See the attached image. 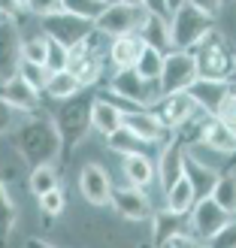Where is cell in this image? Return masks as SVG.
I'll use <instances>...</instances> for the list:
<instances>
[{
    "label": "cell",
    "mask_w": 236,
    "mask_h": 248,
    "mask_svg": "<svg viewBox=\"0 0 236 248\" xmlns=\"http://www.w3.org/2000/svg\"><path fill=\"white\" fill-rule=\"evenodd\" d=\"M28 188H31L36 197H43L46 191L61 188V170H55L52 164H46V167H33V170H31V179H28Z\"/></svg>",
    "instance_id": "4dcf8cb0"
},
{
    "label": "cell",
    "mask_w": 236,
    "mask_h": 248,
    "mask_svg": "<svg viewBox=\"0 0 236 248\" xmlns=\"http://www.w3.org/2000/svg\"><path fill=\"white\" fill-rule=\"evenodd\" d=\"M230 82H236V58H233V76H230Z\"/></svg>",
    "instance_id": "f907efd6"
},
{
    "label": "cell",
    "mask_w": 236,
    "mask_h": 248,
    "mask_svg": "<svg viewBox=\"0 0 236 248\" xmlns=\"http://www.w3.org/2000/svg\"><path fill=\"white\" fill-rule=\"evenodd\" d=\"M21 9V0H0V18H16Z\"/></svg>",
    "instance_id": "f6af8a7d"
},
{
    "label": "cell",
    "mask_w": 236,
    "mask_h": 248,
    "mask_svg": "<svg viewBox=\"0 0 236 248\" xmlns=\"http://www.w3.org/2000/svg\"><path fill=\"white\" fill-rule=\"evenodd\" d=\"M140 6L152 16H167L170 18V9H167V0H140Z\"/></svg>",
    "instance_id": "ee69618b"
},
{
    "label": "cell",
    "mask_w": 236,
    "mask_h": 248,
    "mask_svg": "<svg viewBox=\"0 0 236 248\" xmlns=\"http://www.w3.org/2000/svg\"><path fill=\"white\" fill-rule=\"evenodd\" d=\"M46 33L43 36H21V58L31 64H43L46 67Z\"/></svg>",
    "instance_id": "e575fe53"
},
{
    "label": "cell",
    "mask_w": 236,
    "mask_h": 248,
    "mask_svg": "<svg viewBox=\"0 0 236 248\" xmlns=\"http://www.w3.org/2000/svg\"><path fill=\"white\" fill-rule=\"evenodd\" d=\"M227 91H230V82H215V79H194L188 85V97L197 103V109H203L206 115L215 112Z\"/></svg>",
    "instance_id": "e0dca14e"
},
{
    "label": "cell",
    "mask_w": 236,
    "mask_h": 248,
    "mask_svg": "<svg viewBox=\"0 0 236 248\" xmlns=\"http://www.w3.org/2000/svg\"><path fill=\"white\" fill-rule=\"evenodd\" d=\"M12 142H16L18 155L24 157V164L31 170L46 167V164H52V160L61 157V136L55 130L52 118L24 121L21 127H16V133H12Z\"/></svg>",
    "instance_id": "6da1fadb"
},
{
    "label": "cell",
    "mask_w": 236,
    "mask_h": 248,
    "mask_svg": "<svg viewBox=\"0 0 236 248\" xmlns=\"http://www.w3.org/2000/svg\"><path fill=\"white\" fill-rule=\"evenodd\" d=\"M103 0H61V9H67V12H73V16H79V18H88V21H94L97 16L103 12Z\"/></svg>",
    "instance_id": "d6a6232c"
},
{
    "label": "cell",
    "mask_w": 236,
    "mask_h": 248,
    "mask_svg": "<svg viewBox=\"0 0 236 248\" xmlns=\"http://www.w3.org/2000/svg\"><path fill=\"white\" fill-rule=\"evenodd\" d=\"M106 145L109 148H112V152L115 155H133V152H142V148L148 145V142H142L140 140V136H136L133 130H127V127H124V124H121V127L118 130H112V133H109L106 136Z\"/></svg>",
    "instance_id": "f546056e"
},
{
    "label": "cell",
    "mask_w": 236,
    "mask_h": 248,
    "mask_svg": "<svg viewBox=\"0 0 236 248\" xmlns=\"http://www.w3.org/2000/svg\"><path fill=\"white\" fill-rule=\"evenodd\" d=\"M21 6H24V0H21Z\"/></svg>",
    "instance_id": "db71d44e"
},
{
    "label": "cell",
    "mask_w": 236,
    "mask_h": 248,
    "mask_svg": "<svg viewBox=\"0 0 236 248\" xmlns=\"http://www.w3.org/2000/svg\"><path fill=\"white\" fill-rule=\"evenodd\" d=\"M194 79H197V67H194L191 52H185V48H173V52L164 55V67H160V76H157V91L160 94L188 91V85Z\"/></svg>",
    "instance_id": "8992f818"
},
{
    "label": "cell",
    "mask_w": 236,
    "mask_h": 248,
    "mask_svg": "<svg viewBox=\"0 0 236 248\" xmlns=\"http://www.w3.org/2000/svg\"><path fill=\"white\" fill-rule=\"evenodd\" d=\"M121 124H124L127 130H133L142 142H157V140H164V136H167V130L160 127V124L155 121V115H152V112H145V109H133V112H124Z\"/></svg>",
    "instance_id": "7402d4cb"
},
{
    "label": "cell",
    "mask_w": 236,
    "mask_h": 248,
    "mask_svg": "<svg viewBox=\"0 0 236 248\" xmlns=\"http://www.w3.org/2000/svg\"><path fill=\"white\" fill-rule=\"evenodd\" d=\"M109 203H112V209L124 221H148L152 218V203H148V197L142 194V188H133V185L112 188Z\"/></svg>",
    "instance_id": "7c38bea8"
},
{
    "label": "cell",
    "mask_w": 236,
    "mask_h": 248,
    "mask_svg": "<svg viewBox=\"0 0 236 248\" xmlns=\"http://www.w3.org/2000/svg\"><path fill=\"white\" fill-rule=\"evenodd\" d=\"M227 157H230L227 160V172H230V170H236V148H233V155H227Z\"/></svg>",
    "instance_id": "7dc6e473"
},
{
    "label": "cell",
    "mask_w": 236,
    "mask_h": 248,
    "mask_svg": "<svg viewBox=\"0 0 236 248\" xmlns=\"http://www.w3.org/2000/svg\"><path fill=\"white\" fill-rule=\"evenodd\" d=\"M24 248H55V245H48L46 239H28V245Z\"/></svg>",
    "instance_id": "bcb514c9"
},
{
    "label": "cell",
    "mask_w": 236,
    "mask_h": 248,
    "mask_svg": "<svg viewBox=\"0 0 236 248\" xmlns=\"http://www.w3.org/2000/svg\"><path fill=\"white\" fill-rule=\"evenodd\" d=\"M164 194H167V209H173V212H179V215H188L191 206H194V200H197L194 191H191V185L185 182V176L179 182H173Z\"/></svg>",
    "instance_id": "f1b7e54d"
},
{
    "label": "cell",
    "mask_w": 236,
    "mask_h": 248,
    "mask_svg": "<svg viewBox=\"0 0 236 248\" xmlns=\"http://www.w3.org/2000/svg\"><path fill=\"white\" fill-rule=\"evenodd\" d=\"M148 112H152L155 121L170 133V130H176L185 118H191V115L197 112V103L188 97V91H179V94H160L157 100L152 103V109H148Z\"/></svg>",
    "instance_id": "8fae6325"
},
{
    "label": "cell",
    "mask_w": 236,
    "mask_h": 248,
    "mask_svg": "<svg viewBox=\"0 0 236 248\" xmlns=\"http://www.w3.org/2000/svg\"><path fill=\"white\" fill-rule=\"evenodd\" d=\"M233 218H236V215H233Z\"/></svg>",
    "instance_id": "11a10c76"
},
{
    "label": "cell",
    "mask_w": 236,
    "mask_h": 248,
    "mask_svg": "<svg viewBox=\"0 0 236 248\" xmlns=\"http://www.w3.org/2000/svg\"><path fill=\"white\" fill-rule=\"evenodd\" d=\"M91 100L94 97H88V94H76V97H67V100H58L52 121H55V130L61 136V164H67L73 157V152L82 145V140L91 130Z\"/></svg>",
    "instance_id": "7a4b0ae2"
},
{
    "label": "cell",
    "mask_w": 236,
    "mask_h": 248,
    "mask_svg": "<svg viewBox=\"0 0 236 248\" xmlns=\"http://www.w3.org/2000/svg\"><path fill=\"white\" fill-rule=\"evenodd\" d=\"M194 67H197V79H215V82H230L233 76V46L227 43L224 33H218L215 28L209 31L203 40H197L191 48Z\"/></svg>",
    "instance_id": "3957f363"
},
{
    "label": "cell",
    "mask_w": 236,
    "mask_h": 248,
    "mask_svg": "<svg viewBox=\"0 0 236 248\" xmlns=\"http://www.w3.org/2000/svg\"><path fill=\"white\" fill-rule=\"evenodd\" d=\"M185 3H191V6H197V9H203V12H209V16H218L221 6H224V0H185Z\"/></svg>",
    "instance_id": "7bdbcfd3"
},
{
    "label": "cell",
    "mask_w": 236,
    "mask_h": 248,
    "mask_svg": "<svg viewBox=\"0 0 236 248\" xmlns=\"http://www.w3.org/2000/svg\"><path fill=\"white\" fill-rule=\"evenodd\" d=\"M115 3H127V6H140V0H115Z\"/></svg>",
    "instance_id": "681fc988"
},
{
    "label": "cell",
    "mask_w": 236,
    "mask_h": 248,
    "mask_svg": "<svg viewBox=\"0 0 236 248\" xmlns=\"http://www.w3.org/2000/svg\"><path fill=\"white\" fill-rule=\"evenodd\" d=\"M121 172H124V179H127V185H133V188H148L152 179H155V164H152V157H145L142 152H133V155H124Z\"/></svg>",
    "instance_id": "603a6c76"
},
{
    "label": "cell",
    "mask_w": 236,
    "mask_h": 248,
    "mask_svg": "<svg viewBox=\"0 0 236 248\" xmlns=\"http://www.w3.org/2000/svg\"><path fill=\"white\" fill-rule=\"evenodd\" d=\"M200 142L209 145V148H215V152H221V155H233V148H236V133H230L218 118H209Z\"/></svg>",
    "instance_id": "83f0119b"
},
{
    "label": "cell",
    "mask_w": 236,
    "mask_h": 248,
    "mask_svg": "<svg viewBox=\"0 0 236 248\" xmlns=\"http://www.w3.org/2000/svg\"><path fill=\"white\" fill-rule=\"evenodd\" d=\"M121 118H124L121 106H115L109 97H94V100H91V127L97 133L109 136L112 130L121 127Z\"/></svg>",
    "instance_id": "44dd1931"
},
{
    "label": "cell",
    "mask_w": 236,
    "mask_h": 248,
    "mask_svg": "<svg viewBox=\"0 0 236 248\" xmlns=\"http://www.w3.org/2000/svg\"><path fill=\"white\" fill-rule=\"evenodd\" d=\"M21 64V31L16 18L0 21V82L16 76Z\"/></svg>",
    "instance_id": "4fadbf2b"
},
{
    "label": "cell",
    "mask_w": 236,
    "mask_h": 248,
    "mask_svg": "<svg viewBox=\"0 0 236 248\" xmlns=\"http://www.w3.org/2000/svg\"><path fill=\"white\" fill-rule=\"evenodd\" d=\"M145 18L142 6H127V3H106L103 12L94 18V28L106 33V36H124V33H136Z\"/></svg>",
    "instance_id": "9c48e42d"
},
{
    "label": "cell",
    "mask_w": 236,
    "mask_h": 248,
    "mask_svg": "<svg viewBox=\"0 0 236 248\" xmlns=\"http://www.w3.org/2000/svg\"><path fill=\"white\" fill-rule=\"evenodd\" d=\"M212 118H218L230 133H236V91H233V88L224 94V100L218 103V109L212 112Z\"/></svg>",
    "instance_id": "8d00e7d4"
},
{
    "label": "cell",
    "mask_w": 236,
    "mask_h": 248,
    "mask_svg": "<svg viewBox=\"0 0 236 248\" xmlns=\"http://www.w3.org/2000/svg\"><path fill=\"white\" fill-rule=\"evenodd\" d=\"M209 248H236V218H230L227 224L209 239Z\"/></svg>",
    "instance_id": "f35d334b"
},
{
    "label": "cell",
    "mask_w": 236,
    "mask_h": 248,
    "mask_svg": "<svg viewBox=\"0 0 236 248\" xmlns=\"http://www.w3.org/2000/svg\"><path fill=\"white\" fill-rule=\"evenodd\" d=\"M0 97H3L16 112H36V109H40V91H33L18 73L0 82Z\"/></svg>",
    "instance_id": "9a60e30c"
},
{
    "label": "cell",
    "mask_w": 236,
    "mask_h": 248,
    "mask_svg": "<svg viewBox=\"0 0 236 248\" xmlns=\"http://www.w3.org/2000/svg\"><path fill=\"white\" fill-rule=\"evenodd\" d=\"M24 6H28L33 16H52V12L61 9V0H24Z\"/></svg>",
    "instance_id": "ab89813d"
},
{
    "label": "cell",
    "mask_w": 236,
    "mask_h": 248,
    "mask_svg": "<svg viewBox=\"0 0 236 248\" xmlns=\"http://www.w3.org/2000/svg\"><path fill=\"white\" fill-rule=\"evenodd\" d=\"M142 40H140V33H124V36H112V46H109V61L124 70V67H133L136 64V58H140L142 52Z\"/></svg>",
    "instance_id": "cb8c5ba5"
},
{
    "label": "cell",
    "mask_w": 236,
    "mask_h": 248,
    "mask_svg": "<svg viewBox=\"0 0 236 248\" xmlns=\"http://www.w3.org/2000/svg\"><path fill=\"white\" fill-rule=\"evenodd\" d=\"M79 91H82V85H79V79L73 76L70 70H55V73H48L46 88H43V94H48L52 100H67V97H76Z\"/></svg>",
    "instance_id": "d4e9b609"
},
{
    "label": "cell",
    "mask_w": 236,
    "mask_h": 248,
    "mask_svg": "<svg viewBox=\"0 0 236 248\" xmlns=\"http://www.w3.org/2000/svg\"><path fill=\"white\" fill-rule=\"evenodd\" d=\"M18 76L28 82L33 91H40V94H43L46 79H48V70H46L43 64H31V61H24V58H21V64H18Z\"/></svg>",
    "instance_id": "836d02e7"
},
{
    "label": "cell",
    "mask_w": 236,
    "mask_h": 248,
    "mask_svg": "<svg viewBox=\"0 0 236 248\" xmlns=\"http://www.w3.org/2000/svg\"><path fill=\"white\" fill-rule=\"evenodd\" d=\"M170 242H173V248H209V242H203V239L191 236V233H182V236H173Z\"/></svg>",
    "instance_id": "b9f144b4"
},
{
    "label": "cell",
    "mask_w": 236,
    "mask_h": 248,
    "mask_svg": "<svg viewBox=\"0 0 236 248\" xmlns=\"http://www.w3.org/2000/svg\"><path fill=\"white\" fill-rule=\"evenodd\" d=\"M109 94H115V97H121V100H127V103L140 106V109L152 106L157 97H160L157 82L142 79L133 67H124V70H118L115 76L109 79Z\"/></svg>",
    "instance_id": "52a82bcc"
},
{
    "label": "cell",
    "mask_w": 236,
    "mask_h": 248,
    "mask_svg": "<svg viewBox=\"0 0 236 248\" xmlns=\"http://www.w3.org/2000/svg\"><path fill=\"white\" fill-rule=\"evenodd\" d=\"M227 221H230V215L212 200V197H200V200H194L191 212H188V233L197 236V239H203V242H209Z\"/></svg>",
    "instance_id": "30bf717a"
},
{
    "label": "cell",
    "mask_w": 236,
    "mask_h": 248,
    "mask_svg": "<svg viewBox=\"0 0 236 248\" xmlns=\"http://www.w3.org/2000/svg\"><path fill=\"white\" fill-rule=\"evenodd\" d=\"M170 40H173V48H188L197 43V40H203V36L215 28V16H209V12L203 9H197L191 3H182L170 12Z\"/></svg>",
    "instance_id": "5b68a950"
},
{
    "label": "cell",
    "mask_w": 236,
    "mask_h": 248,
    "mask_svg": "<svg viewBox=\"0 0 236 248\" xmlns=\"http://www.w3.org/2000/svg\"><path fill=\"white\" fill-rule=\"evenodd\" d=\"M182 176H185V182L191 185L194 197L200 200V197H209V194H212V185H215V179H218V172H215L212 167L200 164L194 155L185 152V157H182Z\"/></svg>",
    "instance_id": "ac0fdd59"
},
{
    "label": "cell",
    "mask_w": 236,
    "mask_h": 248,
    "mask_svg": "<svg viewBox=\"0 0 236 248\" xmlns=\"http://www.w3.org/2000/svg\"><path fill=\"white\" fill-rule=\"evenodd\" d=\"M182 157H185V148L173 140H167V145H164V152H160V157H157V164H155V172H157V179H160V188H170L173 182H179L182 179Z\"/></svg>",
    "instance_id": "d6986e66"
},
{
    "label": "cell",
    "mask_w": 236,
    "mask_h": 248,
    "mask_svg": "<svg viewBox=\"0 0 236 248\" xmlns=\"http://www.w3.org/2000/svg\"><path fill=\"white\" fill-rule=\"evenodd\" d=\"M46 40H48V36H46ZM67 61H70V48H67V46H61V43H55V40L46 43V70H48V73L67 70Z\"/></svg>",
    "instance_id": "d590c367"
},
{
    "label": "cell",
    "mask_w": 236,
    "mask_h": 248,
    "mask_svg": "<svg viewBox=\"0 0 236 248\" xmlns=\"http://www.w3.org/2000/svg\"><path fill=\"white\" fill-rule=\"evenodd\" d=\"M16 115L18 112L3 100V97H0V133H9L12 127H16Z\"/></svg>",
    "instance_id": "60d3db41"
},
{
    "label": "cell",
    "mask_w": 236,
    "mask_h": 248,
    "mask_svg": "<svg viewBox=\"0 0 236 248\" xmlns=\"http://www.w3.org/2000/svg\"><path fill=\"white\" fill-rule=\"evenodd\" d=\"M79 191L91 206H106L109 194H112V179L100 164H88L79 172Z\"/></svg>",
    "instance_id": "5bb4252c"
},
{
    "label": "cell",
    "mask_w": 236,
    "mask_h": 248,
    "mask_svg": "<svg viewBox=\"0 0 236 248\" xmlns=\"http://www.w3.org/2000/svg\"><path fill=\"white\" fill-rule=\"evenodd\" d=\"M212 200L224 209V212L233 218L236 215V172L230 170V172H218V179H215V185H212Z\"/></svg>",
    "instance_id": "4316f807"
},
{
    "label": "cell",
    "mask_w": 236,
    "mask_h": 248,
    "mask_svg": "<svg viewBox=\"0 0 236 248\" xmlns=\"http://www.w3.org/2000/svg\"><path fill=\"white\" fill-rule=\"evenodd\" d=\"M91 31H94V21L79 18V16H73V12H67V9H58V12H52V16H43V33L48 36V40L67 46V48H73L82 36H88Z\"/></svg>",
    "instance_id": "ba28073f"
},
{
    "label": "cell",
    "mask_w": 236,
    "mask_h": 248,
    "mask_svg": "<svg viewBox=\"0 0 236 248\" xmlns=\"http://www.w3.org/2000/svg\"><path fill=\"white\" fill-rule=\"evenodd\" d=\"M140 40L145 43V46H152V48H157V52H173V40H170V21H167V16H152V12H145V18H142V24H140Z\"/></svg>",
    "instance_id": "ffe728a7"
},
{
    "label": "cell",
    "mask_w": 236,
    "mask_h": 248,
    "mask_svg": "<svg viewBox=\"0 0 236 248\" xmlns=\"http://www.w3.org/2000/svg\"><path fill=\"white\" fill-rule=\"evenodd\" d=\"M103 3H115V0H103Z\"/></svg>",
    "instance_id": "f5cc1de1"
},
{
    "label": "cell",
    "mask_w": 236,
    "mask_h": 248,
    "mask_svg": "<svg viewBox=\"0 0 236 248\" xmlns=\"http://www.w3.org/2000/svg\"><path fill=\"white\" fill-rule=\"evenodd\" d=\"M157 248H173V242H164V245H157Z\"/></svg>",
    "instance_id": "816d5d0a"
},
{
    "label": "cell",
    "mask_w": 236,
    "mask_h": 248,
    "mask_svg": "<svg viewBox=\"0 0 236 248\" xmlns=\"http://www.w3.org/2000/svg\"><path fill=\"white\" fill-rule=\"evenodd\" d=\"M182 3H185V0H167V9L173 12V9H176V6H182Z\"/></svg>",
    "instance_id": "c3c4849f"
},
{
    "label": "cell",
    "mask_w": 236,
    "mask_h": 248,
    "mask_svg": "<svg viewBox=\"0 0 236 248\" xmlns=\"http://www.w3.org/2000/svg\"><path fill=\"white\" fill-rule=\"evenodd\" d=\"M6 179H12V170H0V248L6 245L12 227H16V203L6 191Z\"/></svg>",
    "instance_id": "484cf974"
},
{
    "label": "cell",
    "mask_w": 236,
    "mask_h": 248,
    "mask_svg": "<svg viewBox=\"0 0 236 248\" xmlns=\"http://www.w3.org/2000/svg\"><path fill=\"white\" fill-rule=\"evenodd\" d=\"M64 206H67V200H64V191H61V188L46 191V194L40 197V209H43L46 221H52L55 215H61V212H64Z\"/></svg>",
    "instance_id": "74e56055"
},
{
    "label": "cell",
    "mask_w": 236,
    "mask_h": 248,
    "mask_svg": "<svg viewBox=\"0 0 236 248\" xmlns=\"http://www.w3.org/2000/svg\"><path fill=\"white\" fill-rule=\"evenodd\" d=\"M152 245H164L173 236H182L188 233V215H179L173 209H160V212H152Z\"/></svg>",
    "instance_id": "2e32d148"
},
{
    "label": "cell",
    "mask_w": 236,
    "mask_h": 248,
    "mask_svg": "<svg viewBox=\"0 0 236 248\" xmlns=\"http://www.w3.org/2000/svg\"><path fill=\"white\" fill-rule=\"evenodd\" d=\"M103 61H106V33L100 31H91L88 36L70 48V61H67V70L79 79V85H94L103 73Z\"/></svg>",
    "instance_id": "277c9868"
},
{
    "label": "cell",
    "mask_w": 236,
    "mask_h": 248,
    "mask_svg": "<svg viewBox=\"0 0 236 248\" xmlns=\"http://www.w3.org/2000/svg\"><path fill=\"white\" fill-rule=\"evenodd\" d=\"M160 67H164V52H157V48H152V46H142V52H140V58H136L133 70L140 73L142 79H148V82H157V76H160Z\"/></svg>",
    "instance_id": "1f68e13d"
}]
</instances>
